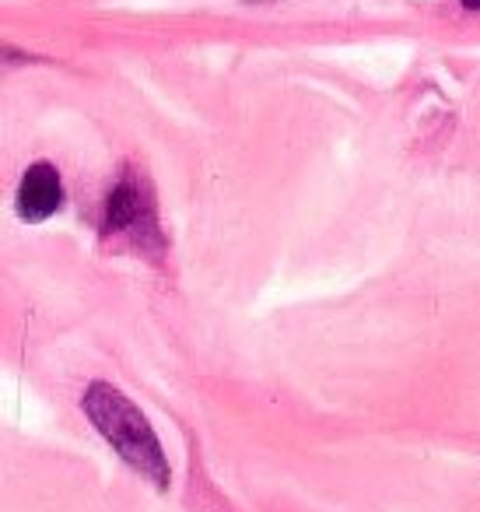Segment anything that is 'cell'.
Instances as JSON below:
<instances>
[{
  "mask_svg": "<svg viewBox=\"0 0 480 512\" xmlns=\"http://www.w3.org/2000/svg\"><path fill=\"white\" fill-rule=\"evenodd\" d=\"M459 4H463L466 11H480V0H459Z\"/></svg>",
  "mask_w": 480,
  "mask_h": 512,
  "instance_id": "277c9868",
  "label": "cell"
},
{
  "mask_svg": "<svg viewBox=\"0 0 480 512\" xmlns=\"http://www.w3.org/2000/svg\"><path fill=\"white\" fill-rule=\"evenodd\" d=\"M60 204H64L60 169L53 162H46V158H39V162H32L25 169L22 186H18V200H15L18 214H22V221L39 225V221L53 218L60 211Z\"/></svg>",
  "mask_w": 480,
  "mask_h": 512,
  "instance_id": "3957f363",
  "label": "cell"
},
{
  "mask_svg": "<svg viewBox=\"0 0 480 512\" xmlns=\"http://www.w3.org/2000/svg\"><path fill=\"white\" fill-rule=\"evenodd\" d=\"M81 407H85L88 421L99 428L102 439L123 456V463H130L137 474L148 477L155 488H169L172 467L162 449V439L127 393H120L113 383H92L81 397Z\"/></svg>",
  "mask_w": 480,
  "mask_h": 512,
  "instance_id": "6da1fadb",
  "label": "cell"
},
{
  "mask_svg": "<svg viewBox=\"0 0 480 512\" xmlns=\"http://www.w3.org/2000/svg\"><path fill=\"white\" fill-rule=\"evenodd\" d=\"M102 242H120L123 249H134V253L148 256V260H162L165 253L155 190H151L148 176L141 169H134V165L123 169V176L116 179V186L106 197Z\"/></svg>",
  "mask_w": 480,
  "mask_h": 512,
  "instance_id": "7a4b0ae2",
  "label": "cell"
}]
</instances>
